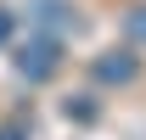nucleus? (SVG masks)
Segmentation results:
<instances>
[{"label": "nucleus", "instance_id": "nucleus-1", "mask_svg": "<svg viewBox=\"0 0 146 140\" xmlns=\"http://www.w3.org/2000/svg\"><path fill=\"white\" fill-rule=\"evenodd\" d=\"M56 67H62V39H51V34H28V39L17 45V73L28 79V84L56 79Z\"/></svg>", "mask_w": 146, "mask_h": 140}, {"label": "nucleus", "instance_id": "nucleus-2", "mask_svg": "<svg viewBox=\"0 0 146 140\" xmlns=\"http://www.w3.org/2000/svg\"><path fill=\"white\" fill-rule=\"evenodd\" d=\"M135 73H141V56L129 51V45H118V51H101V56H96V79H101V84H129Z\"/></svg>", "mask_w": 146, "mask_h": 140}, {"label": "nucleus", "instance_id": "nucleus-3", "mask_svg": "<svg viewBox=\"0 0 146 140\" xmlns=\"http://www.w3.org/2000/svg\"><path fill=\"white\" fill-rule=\"evenodd\" d=\"M28 17H34L39 34H51V39H62V28H73L68 0H34V6H28Z\"/></svg>", "mask_w": 146, "mask_h": 140}, {"label": "nucleus", "instance_id": "nucleus-4", "mask_svg": "<svg viewBox=\"0 0 146 140\" xmlns=\"http://www.w3.org/2000/svg\"><path fill=\"white\" fill-rule=\"evenodd\" d=\"M0 140H28V123H0Z\"/></svg>", "mask_w": 146, "mask_h": 140}, {"label": "nucleus", "instance_id": "nucleus-5", "mask_svg": "<svg viewBox=\"0 0 146 140\" xmlns=\"http://www.w3.org/2000/svg\"><path fill=\"white\" fill-rule=\"evenodd\" d=\"M129 34H135V39H146V6L135 11V17H129Z\"/></svg>", "mask_w": 146, "mask_h": 140}, {"label": "nucleus", "instance_id": "nucleus-6", "mask_svg": "<svg viewBox=\"0 0 146 140\" xmlns=\"http://www.w3.org/2000/svg\"><path fill=\"white\" fill-rule=\"evenodd\" d=\"M11 39V11H0V45Z\"/></svg>", "mask_w": 146, "mask_h": 140}]
</instances>
